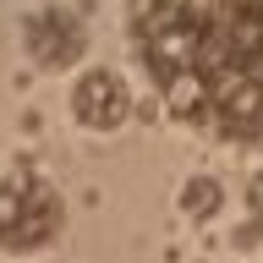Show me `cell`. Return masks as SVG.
Segmentation results:
<instances>
[{
    "label": "cell",
    "instance_id": "6da1fadb",
    "mask_svg": "<svg viewBox=\"0 0 263 263\" xmlns=\"http://www.w3.org/2000/svg\"><path fill=\"white\" fill-rule=\"evenodd\" d=\"M126 39L170 121L263 148V0H126Z\"/></svg>",
    "mask_w": 263,
    "mask_h": 263
},
{
    "label": "cell",
    "instance_id": "7a4b0ae2",
    "mask_svg": "<svg viewBox=\"0 0 263 263\" xmlns=\"http://www.w3.org/2000/svg\"><path fill=\"white\" fill-rule=\"evenodd\" d=\"M66 236V197L61 186L33 170H0V252L6 258H39Z\"/></svg>",
    "mask_w": 263,
    "mask_h": 263
},
{
    "label": "cell",
    "instance_id": "3957f363",
    "mask_svg": "<svg viewBox=\"0 0 263 263\" xmlns=\"http://www.w3.org/2000/svg\"><path fill=\"white\" fill-rule=\"evenodd\" d=\"M22 49L39 71H71L88 49V33L66 6H33L22 16Z\"/></svg>",
    "mask_w": 263,
    "mask_h": 263
},
{
    "label": "cell",
    "instance_id": "277c9868",
    "mask_svg": "<svg viewBox=\"0 0 263 263\" xmlns=\"http://www.w3.org/2000/svg\"><path fill=\"white\" fill-rule=\"evenodd\" d=\"M66 104H71V121H77L82 132H115V126L132 121V88H126L121 71H110V66L77 71Z\"/></svg>",
    "mask_w": 263,
    "mask_h": 263
},
{
    "label": "cell",
    "instance_id": "5b68a950",
    "mask_svg": "<svg viewBox=\"0 0 263 263\" xmlns=\"http://www.w3.org/2000/svg\"><path fill=\"white\" fill-rule=\"evenodd\" d=\"M176 209H181V219L209 225L214 214L225 209V186H219L214 176H186V181H181V192H176Z\"/></svg>",
    "mask_w": 263,
    "mask_h": 263
},
{
    "label": "cell",
    "instance_id": "8992f818",
    "mask_svg": "<svg viewBox=\"0 0 263 263\" xmlns=\"http://www.w3.org/2000/svg\"><path fill=\"white\" fill-rule=\"evenodd\" d=\"M247 214H252V225L263 230V170L247 181Z\"/></svg>",
    "mask_w": 263,
    "mask_h": 263
}]
</instances>
